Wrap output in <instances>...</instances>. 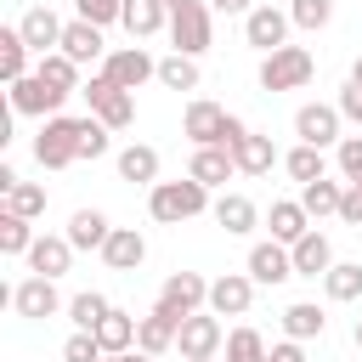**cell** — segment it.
Here are the masks:
<instances>
[{
    "mask_svg": "<svg viewBox=\"0 0 362 362\" xmlns=\"http://www.w3.org/2000/svg\"><path fill=\"white\" fill-rule=\"evenodd\" d=\"M158 85L164 90H198V57H181V51L158 57Z\"/></svg>",
    "mask_w": 362,
    "mask_h": 362,
    "instance_id": "36",
    "label": "cell"
},
{
    "mask_svg": "<svg viewBox=\"0 0 362 362\" xmlns=\"http://www.w3.org/2000/svg\"><path fill=\"white\" fill-rule=\"evenodd\" d=\"M62 102H68V90H57V85H45L40 74H28V79H17L11 85V107L23 113V119H57L62 113Z\"/></svg>",
    "mask_w": 362,
    "mask_h": 362,
    "instance_id": "14",
    "label": "cell"
},
{
    "mask_svg": "<svg viewBox=\"0 0 362 362\" xmlns=\"http://www.w3.org/2000/svg\"><path fill=\"white\" fill-rule=\"evenodd\" d=\"M266 226H272V238H277V243H288V249H294L317 221L305 215V204H300V198H277V204H272V215H266Z\"/></svg>",
    "mask_w": 362,
    "mask_h": 362,
    "instance_id": "22",
    "label": "cell"
},
{
    "mask_svg": "<svg viewBox=\"0 0 362 362\" xmlns=\"http://www.w3.org/2000/svg\"><path fill=\"white\" fill-rule=\"evenodd\" d=\"M170 45L181 57H204L215 45V11H209V0H181L170 11Z\"/></svg>",
    "mask_w": 362,
    "mask_h": 362,
    "instance_id": "2",
    "label": "cell"
},
{
    "mask_svg": "<svg viewBox=\"0 0 362 362\" xmlns=\"http://www.w3.org/2000/svg\"><path fill=\"white\" fill-rule=\"evenodd\" d=\"M34 238H40V232H34V221H23V215L0 209V255H11V260H17V255H28V249H34Z\"/></svg>",
    "mask_w": 362,
    "mask_h": 362,
    "instance_id": "37",
    "label": "cell"
},
{
    "mask_svg": "<svg viewBox=\"0 0 362 362\" xmlns=\"http://www.w3.org/2000/svg\"><path fill=\"white\" fill-rule=\"evenodd\" d=\"M283 170H288L300 187H311V181H322V175H328V158H322V147H305V141H300V147H288V153H283Z\"/></svg>",
    "mask_w": 362,
    "mask_h": 362,
    "instance_id": "34",
    "label": "cell"
},
{
    "mask_svg": "<svg viewBox=\"0 0 362 362\" xmlns=\"http://www.w3.org/2000/svg\"><path fill=\"white\" fill-rule=\"evenodd\" d=\"M153 305H158L164 317H175V322H187V317H198V311H209V277H198V272H170Z\"/></svg>",
    "mask_w": 362,
    "mask_h": 362,
    "instance_id": "5",
    "label": "cell"
},
{
    "mask_svg": "<svg viewBox=\"0 0 362 362\" xmlns=\"http://www.w3.org/2000/svg\"><path fill=\"white\" fill-rule=\"evenodd\" d=\"M113 147V130L102 119H79V158H102Z\"/></svg>",
    "mask_w": 362,
    "mask_h": 362,
    "instance_id": "42",
    "label": "cell"
},
{
    "mask_svg": "<svg viewBox=\"0 0 362 362\" xmlns=\"http://www.w3.org/2000/svg\"><path fill=\"white\" fill-rule=\"evenodd\" d=\"M23 260H28V277H62L74 266V243H68V232H40Z\"/></svg>",
    "mask_w": 362,
    "mask_h": 362,
    "instance_id": "17",
    "label": "cell"
},
{
    "mask_svg": "<svg viewBox=\"0 0 362 362\" xmlns=\"http://www.w3.org/2000/svg\"><path fill=\"white\" fill-rule=\"evenodd\" d=\"M62 362H107V351H102V339H96V334L74 328V334H68V345H62Z\"/></svg>",
    "mask_w": 362,
    "mask_h": 362,
    "instance_id": "43",
    "label": "cell"
},
{
    "mask_svg": "<svg viewBox=\"0 0 362 362\" xmlns=\"http://www.w3.org/2000/svg\"><path fill=\"white\" fill-rule=\"evenodd\" d=\"M221 356H226V362H266V356H272V345L260 339V328H249V322H243V328H232V334H226V351H221Z\"/></svg>",
    "mask_w": 362,
    "mask_h": 362,
    "instance_id": "38",
    "label": "cell"
},
{
    "mask_svg": "<svg viewBox=\"0 0 362 362\" xmlns=\"http://www.w3.org/2000/svg\"><path fill=\"white\" fill-rule=\"evenodd\" d=\"M300 204H305V215L311 221H322V215H339V204H345V181H311V187H300Z\"/></svg>",
    "mask_w": 362,
    "mask_h": 362,
    "instance_id": "33",
    "label": "cell"
},
{
    "mask_svg": "<svg viewBox=\"0 0 362 362\" xmlns=\"http://www.w3.org/2000/svg\"><path fill=\"white\" fill-rule=\"evenodd\" d=\"M11 311L28 317V322H45V317L68 311V300L57 294V277H23V283L11 288Z\"/></svg>",
    "mask_w": 362,
    "mask_h": 362,
    "instance_id": "12",
    "label": "cell"
},
{
    "mask_svg": "<svg viewBox=\"0 0 362 362\" xmlns=\"http://www.w3.org/2000/svg\"><path fill=\"white\" fill-rule=\"evenodd\" d=\"M288 28H294V23H288V6H272V0H266V6H255V11L243 17V40H249L260 57L283 51V45H288Z\"/></svg>",
    "mask_w": 362,
    "mask_h": 362,
    "instance_id": "8",
    "label": "cell"
},
{
    "mask_svg": "<svg viewBox=\"0 0 362 362\" xmlns=\"http://www.w3.org/2000/svg\"><path fill=\"white\" fill-rule=\"evenodd\" d=\"M209 11H221V17H249L255 0H209Z\"/></svg>",
    "mask_w": 362,
    "mask_h": 362,
    "instance_id": "49",
    "label": "cell"
},
{
    "mask_svg": "<svg viewBox=\"0 0 362 362\" xmlns=\"http://www.w3.org/2000/svg\"><path fill=\"white\" fill-rule=\"evenodd\" d=\"M187 175H192V181H204V187L215 192V187H226V181L238 175V158H232L226 147H192V164H187Z\"/></svg>",
    "mask_w": 362,
    "mask_h": 362,
    "instance_id": "21",
    "label": "cell"
},
{
    "mask_svg": "<svg viewBox=\"0 0 362 362\" xmlns=\"http://www.w3.org/2000/svg\"><path fill=\"white\" fill-rule=\"evenodd\" d=\"M209 215H215V226H221L226 238H249V232L260 226V209H255V198H243V192H221Z\"/></svg>",
    "mask_w": 362,
    "mask_h": 362,
    "instance_id": "19",
    "label": "cell"
},
{
    "mask_svg": "<svg viewBox=\"0 0 362 362\" xmlns=\"http://www.w3.org/2000/svg\"><path fill=\"white\" fill-rule=\"evenodd\" d=\"M322 328H328V311L317 305V300H294L288 311H283V339H322Z\"/></svg>",
    "mask_w": 362,
    "mask_h": 362,
    "instance_id": "27",
    "label": "cell"
},
{
    "mask_svg": "<svg viewBox=\"0 0 362 362\" xmlns=\"http://www.w3.org/2000/svg\"><path fill=\"white\" fill-rule=\"evenodd\" d=\"M266 362H305V345H300V339H277Z\"/></svg>",
    "mask_w": 362,
    "mask_h": 362,
    "instance_id": "48",
    "label": "cell"
},
{
    "mask_svg": "<svg viewBox=\"0 0 362 362\" xmlns=\"http://www.w3.org/2000/svg\"><path fill=\"white\" fill-rule=\"evenodd\" d=\"M175 334H181V322L175 317H164L158 305L141 317V328H136V351H147V356H164V351H175Z\"/></svg>",
    "mask_w": 362,
    "mask_h": 362,
    "instance_id": "28",
    "label": "cell"
},
{
    "mask_svg": "<svg viewBox=\"0 0 362 362\" xmlns=\"http://www.w3.org/2000/svg\"><path fill=\"white\" fill-rule=\"evenodd\" d=\"M351 79H356V85H362V57H356V62H351Z\"/></svg>",
    "mask_w": 362,
    "mask_h": 362,
    "instance_id": "52",
    "label": "cell"
},
{
    "mask_svg": "<svg viewBox=\"0 0 362 362\" xmlns=\"http://www.w3.org/2000/svg\"><path fill=\"white\" fill-rule=\"evenodd\" d=\"M311 74H317V57L305 45H283V51L260 57V90H272V96L277 90H305Z\"/></svg>",
    "mask_w": 362,
    "mask_h": 362,
    "instance_id": "3",
    "label": "cell"
},
{
    "mask_svg": "<svg viewBox=\"0 0 362 362\" xmlns=\"http://www.w3.org/2000/svg\"><path fill=\"white\" fill-rule=\"evenodd\" d=\"M102 260H107V272H136L147 260V238L136 226H113V238L102 243Z\"/></svg>",
    "mask_w": 362,
    "mask_h": 362,
    "instance_id": "23",
    "label": "cell"
},
{
    "mask_svg": "<svg viewBox=\"0 0 362 362\" xmlns=\"http://www.w3.org/2000/svg\"><path fill=\"white\" fill-rule=\"evenodd\" d=\"M0 209H11V215H23V221H34V215H45V187H40V181H17V187L0 198Z\"/></svg>",
    "mask_w": 362,
    "mask_h": 362,
    "instance_id": "40",
    "label": "cell"
},
{
    "mask_svg": "<svg viewBox=\"0 0 362 362\" xmlns=\"http://www.w3.org/2000/svg\"><path fill=\"white\" fill-rule=\"evenodd\" d=\"M175 351H181V362H209V356H221V351H226V322H221L215 311L187 317L181 334H175Z\"/></svg>",
    "mask_w": 362,
    "mask_h": 362,
    "instance_id": "7",
    "label": "cell"
},
{
    "mask_svg": "<svg viewBox=\"0 0 362 362\" xmlns=\"http://www.w3.org/2000/svg\"><path fill=\"white\" fill-rule=\"evenodd\" d=\"M334 164H339V181L362 187V136H345V141L334 147Z\"/></svg>",
    "mask_w": 362,
    "mask_h": 362,
    "instance_id": "44",
    "label": "cell"
},
{
    "mask_svg": "<svg viewBox=\"0 0 362 362\" xmlns=\"http://www.w3.org/2000/svg\"><path fill=\"white\" fill-rule=\"evenodd\" d=\"M107 362H153L147 351H119V356H107Z\"/></svg>",
    "mask_w": 362,
    "mask_h": 362,
    "instance_id": "50",
    "label": "cell"
},
{
    "mask_svg": "<svg viewBox=\"0 0 362 362\" xmlns=\"http://www.w3.org/2000/svg\"><path fill=\"white\" fill-rule=\"evenodd\" d=\"M232 158H238V175H272V164H277V147H272V136L249 130V136L232 147Z\"/></svg>",
    "mask_w": 362,
    "mask_h": 362,
    "instance_id": "29",
    "label": "cell"
},
{
    "mask_svg": "<svg viewBox=\"0 0 362 362\" xmlns=\"http://www.w3.org/2000/svg\"><path fill=\"white\" fill-rule=\"evenodd\" d=\"M102 74H107V79H113L119 90H130V96H136V90L147 85V79H158V62H153V57H147L141 45H119V51H107Z\"/></svg>",
    "mask_w": 362,
    "mask_h": 362,
    "instance_id": "13",
    "label": "cell"
},
{
    "mask_svg": "<svg viewBox=\"0 0 362 362\" xmlns=\"http://www.w3.org/2000/svg\"><path fill=\"white\" fill-rule=\"evenodd\" d=\"M209 362H215V356H209Z\"/></svg>",
    "mask_w": 362,
    "mask_h": 362,
    "instance_id": "54",
    "label": "cell"
},
{
    "mask_svg": "<svg viewBox=\"0 0 362 362\" xmlns=\"http://www.w3.org/2000/svg\"><path fill=\"white\" fill-rule=\"evenodd\" d=\"M124 34L130 40H153L158 28H170V6L164 0H124Z\"/></svg>",
    "mask_w": 362,
    "mask_h": 362,
    "instance_id": "25",
    "label": "cell"
},
{
    "mask_svg": "<svg viewBox=\"0 0 362 362\" xmlns=\"http://www.w3.org/2000/svg\"><path fill=\"white\" fill-rule=\"evenodd\" d=\"M339 221H345V226H362V187H351V181H345V204H339Z\"/></svg>",
    "mask_w": 362,
    "mask_h": 362,
    "instance_id": "47",
    "label": "cell"
},
{
    "mask_svg": "<svg viewBox=\"0 0 362 362\" xmlns=\"http://www.w3.org/2000/svg\"><path fill=\"white\" fill-rule=\"evenodd\" d=\"M107 238H113V221H107L102 209H74V215H68V243H74V249H96V255H102Z\"/></svg>",
    "mask_w": 362,
    "mask_h": 362,
    "instance_id": "26",
    "label": "cell"
},
{
    "mask_svg": "<svg viewBox=\"0 0 362 362\" xmlns=\"http://www.w3.org/2000/svg\"><path fill=\"white\" fill-rule=\"evenodd\" d=\"M136 328H141V317H130V311L113 305V311L96 322V339H102L107 356H119V351H136Z\"/></svg>",
    "mask_w": 362,
    "mask_h": 362,
    "instance_id": "30",
    "label": "cell"
},
{
    "mask_svg": "<svg viewBox=\"0 0 362 362\" xmlns=\"http://www.w3.org/2000/svg\"><path fill=\"white\" fill-rule=\"evenodd\" d=\"M119 181H130V187H158V147H147V141H130V147H119Z\"/></svg>",
    "mask_w": 362,
    "mask_h": 362,
    "instance_id": "20",
    "label": "cell"
},
{
    "mask_svg": "<svg viewBox=\"0 0 362 362\" xmlns=\"http://www.w3.org/2000/svg\"><path fill=\"white\" fill-rule=\"evenodd\" d=\"M28 57H34V51H28V40L17 34V23H11V28H0V74H6V85H17V79H28V74H34V68H28Z\"/></svg>",
    "mask_w": 362,
    "mask_h": 362,
    "instance_id": "32",
    "label": "cell"
},
{
    "mask_svg": "<svg viewBox=\"0 0 362 362\" xmlns=\"http://www.w3.org/2000/svg\"><path fill=\"white\" fill-rule=\"evenodd\" d=\"M255 305V277L249 272H221L209 277V311L215 317H249Z\"/></svg>",
    "mask_w": 362,
    "mask_h": 362,
    "instance_id": "15",
    "label": "cell"
},
{
    "mask_svg": "<svg viewBox=\"0 0 362 362\" xmlns=\"http://www.w3.org/2000/svg\"><path fill=\"white\" fill-rule=\"evenodd\" d=\"M288 255H294V277H328V266H334V243H328V232H317V226H311Z\"/></svg>",
    "mask_w": 362,
    "mask_h": 362,
    "instance_id": "24",
    "label": "cell"
},
{
    "mask_svg": "<svg viewBox=\"0 0 362 362\" xmlns=\"http://www.w3.org/2000/svg\"><path fill=\"white\" fill-rule=\"evenodd\" d=\"M322 294H328L334 305L362 300V260H334V266H328V277H322Z\"/></svg>",
    "mask_w": 362,
    "mask_h": 362,
    "instance_id": "31",
    "label": "cell"
},
{
    "mask_svg": "<svg viewBox=\"0 0 362 362\" xmlns=\"http://www.w3.org/2000/svg\"><path fill=\"white\" fill-rule=\"evenodd\" d=\"M34 74H40L45 85L68 90V96H74V90H85V85H79V62H68L62 51H51V57H34Z\"/></svg>",
    "mask_w": 362,
    "mask_h": 362,
    "instance_id": "35",
    "label": "cell"
},
{
    "mask_svg": "<svg viewBox=\"0 0 362 362\" xmlns=\"http://www.w3.org/2000/svg\"><path fill=\"white\" fill-rule=\"evenodd\" d=\"M34 158H40V170H68V164H79V119H68V113L45 119L40 136H34Z\"/></svg>",
    "mask_w": 362,
    "mask_h": 362,
    "instance_id": "4",
    "label": "cell"
},
{
    "mask_svg": "<svg viewBox=\"0 0 362 362\" xmlns=\"http://www.w3.org/2000/svg\"><path fill=\"white\" fill-rule=\"evenodd\" d=\"M351 339H356V351H362V317H356V328H351Z\"/></svg>",
    "mask_w": 362,
    "mask_h": 362,
    "instance_id": "51",
    "label": "cell"
},
{
    "mask_svg": "<svg viewBox=\"0 0 362 362\" xmlns=\"http://www.w3.org/2000/svg\"><path fill=\"white\" fill-rule=\"evenodd\" d=\"M74 11H79L85 23L107 28V23H119V17H124V0H74Z\"/></svg>",
    "mask_w": 362,
    "mask_h": 362,
    "instance_id": "45",
    "label": "cell"
},
{
    "mask_svg": "<svg viewBox=\"0 0 362 362\" xmlns=\"http://www.w3.org/2000/svg\"><path fill=\"white\" fill-rule=\"evenodd\" d=\"M204 209H215V204H209V187H204V181H192V175L147 187V215H153L158 226H181V221H198Z\"/></svg>",
    "mask_w": 362,
    "mask_h": 362,
    "instance_id": "1",
    "label": "cell"
},
{
    "mask_svg": "<svg viewBox=\"0 0 362 362\" xmlns=\"http://www.w3.org/2000/svg\"><path fill=\"white\" fill-rule=\"evenodd\" d=\"M107 311H113V305H107V294H96V288H85V294L68 300V322L85 328V334H96V322H102Z\"/></svg>",
    "mask_w": 362,
    "mask_h": 362,
    "instance_id": "39",
    "label": "cell"
},
{
    "mask_svg": "<svg viewBox=\"0 0 362 362\" xmlns=\"http://www.w3.org/2000/svg\"><path fill=\"white\" fill-rule=\"evenodd\" d=\"M226 107L221 102H209V96H192L187 102V113H181V136L192 141V147H221V136H226Z\"/></svg>",
    "mask_w": 362,
    "mask_h": 362,
    "instance_id": "10",
    "label": "cell"
},
{
    "mask_svg": "<svg viewBox=\"0 0 362 362\" xmlns=\"http://www.w3.org/2000/svg\"><path fill=\"white\" fill-rule=\"evenodd\" d=\"M62 28H68V23H62L51 6H28V11L17 17V34L28 40V51H34V57H51V51L62 45Z\"/></svg>",
    "mask_w": 362,
    "mask_h": 362,
    "instance_id": "16",
    "label": "cell"
},
{
    "mask_svg": "<svg viewBox=\"0 0 362 362\" xmlns=\"http://www.w3.org/2000/svg\"><path fill=\"white\" fill-rule=\"evenodd\" d=\"M164 6H170V11H175V6H181V0H164Z\"/></svg>",
    "mask_w": 362,
    "mask_h": 362,
    "instance_id": "53",
    "label": "cell"
},
{
    "mask_svg": "<svg viewBox=\"0 0 362 362\" xmlns=\"http://www.w3.org/2000/svg\"><path fill=\"white\" fill-rule=\"evenodd\" d=\"M243 272L255 277V288H277V283H288V277H294V255H288V243H277V238H260V243L249 249Z\"/></svg>",
    "mask_w": 362,
    "mask_h": 362,
    "instance_id": "11",
    "label": "cell"
},
{
    "mask_svg": "<svg viewBox=\"0 0 362 362\" xmlns=\"http://www.w3.org/2000/svg\"><path fill=\"white\" fill-rule=\"evenodd\" d=\"M68 62H79V68H96V62H107V45H102V28L96 23H85V17H74L68 28H62V45H57Z\"/></svg>",
    "mask_w": 362,
    "mask_h": 362,
    "instance_id": "18",
    "label": "cell"
},
{
    "mask_svg": "<svg viewBox=\"0 0 362 362\" xmlns=\"http://www.w3.org/2000/svg\"><path fill=\"white\" fill-rule=\"evenodd\" d=\"M288 23L305 28V34H317V28L334 23V0H288Z\"/></svg>",
    "mask_w": 362,
    "mask_h": 362,
    "instance_id": "41",
    "label": "cell"
},
{
    "mask_svg": "<svg viewBox=\"0 0 362 362\" xmlns=\"http://www.w3.org/2000/svg\"><path fill=\"white\" fill-rule=\"evenodd\" d=\"M79 96L90 102V119H102L107 130H130V124H136V96L119 90L107 74H90V85H85Z\"/></svg>",
    "mask_w": 362,
    "mask_h": 362,
    "instance_id": "6",
    "label": "cell"
},
{
    "mask_svg": "<svg viewBox=\"0 0 362 362\" xmlns=\"http://www.w3.org/2000/svg\"><path fill=\"white\" fill-rule=\"evenodd\" d=\"M339 124H345V119H339L334 102H305V107H294V136H300L305 147H322V153L339 147V141H345Z\"/></svg>",
    "mask_w": 362,
    "mask_h": 362,
    "instance_id": "9",
    "label": "cell"
},
{
    "mask_svg": "<svg viewBox=\"0 0 362 362\" xmlns=\"http://www.w3.org/2000/svg\"><path fill=\"white\" fill-rule=\"evenodd\" d=\"M334 107H339V119H345V124H362V85H356V79H345Z\"/></svg>",
    "mask_w": 362,
    "mask_h": 362,
    "instance_id": "46",
    "label": "cell"
}]
</instances>
